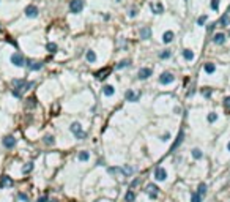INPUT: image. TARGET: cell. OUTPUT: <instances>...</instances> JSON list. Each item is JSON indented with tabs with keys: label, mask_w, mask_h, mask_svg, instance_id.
<instances>
[{
	"label": "cell",
	"mask_w": 230,
	"mask_h": 202,
	"mask_svg": "<svg viewBox=\"0 0 230 202\" xmlns=\"http://www.w3.org/2000/svg\"><path fill=\"white\" fill-rule=\"evenodd\" d=\"M13 95L16 96V98H21V95H22V92H25V90H29L30 87H33V82H27V81L24 79H13Z\"/></svg>",
	"instance_id": "obj_1"
},
{
	"label": "cell",
	"mask_w": 230,
	"mask_h": 202,
	"mask_svg": "<svg viewBox=\"0 0 230 202\" xmlns=\"http://www.w3.org/2000/svg\"><path fill=\"white\" fill-rule=\"evenodd\" d=\"M69 130H71V133L76 136L77 139H84L85 137V131L82 130V126H80L79 122H73L71 126H69Z\"/></svg>",
	"instance_id": "obj_2"
},
{
	"label": "cell",
	"mask_w": 230,
	"mask_h": 202,
	"mask_svg": "<svg viewBox=\"0 0 230 202\" xmlns=\"http://www.w3.org/2000/svg\"><path fill=\"white\" fill-rule=\"evenodd\" d=\"M82 8H84V0H71V3H69V11H71L73 14L80 13Z\"/></svg>",
	"instance_id": "obj_3"
},
{
	"label": "cell",
	"mask_w": 230,
	"mask_h": 202,
	"mask_svg": "<svg viewBox=\"0 0 230 202\" xmlns=\"http://www.w3.org/2000/svg\"><path fill=\"white\" fill-rule=\"evenodd\" d=\"M11 63H13L14 67H24V65H25L24 55H22L21 52H14L13 55H11Z\"/></svg>",
	"instance_id": "obj_4"
},
{
	"label": "cell",
	"mask_w": 230,
	"mask_h": 202,
	"mask_svg": "<svg viewBox=\"0 0 230 202\" xmlns=\"http://www.w3.org/2000/svg\"><path fill=\"white\" fill-rule=\"evenodd\" d=\"M3 147H6V149H14V147H16V144H17V139L14 137V136H5V137H3Z\"/></svg>",
	"instance_id": "obj_5"
},
{
	"label": "cell",
	"mask_w": 230,
	"mask_h": 202,
	"mask_svg": "<svg viewBox=\"0 0 230 202\" xmlns=\"http://www.w3.org/2000/svg\"><path fill=\"white\" fill-rule=\"evenodd\" d=\"M175 81V76L172 74V73H169V71H166V73H162L161 76H159V82L161 84H172Z\"/></svg>",
	"instance_id": "obj_6"
},
{
	"label": "cell",
	"mask_w": 230,
	"mask_h": 202,
	"mask_svg": "<svg viewBox=\"0 0 230 202\" xmlns=\"http://www.w3.org/2000/svg\"><path fill=\"white\" fill-rule=\"evenodd\" d=\"M145 191L148 193L150 199H156V197H158V191H159V188H158L156 185H153V183H148V185H147V188H145Z\"/></svg>",
	"instance_id": "obj_7"
},
{
	"label": "cell",
	"mask_w": 230,
	"mask_h": 202,
	"mask_svg": "<svg viewBox=\"0 0 230 202\" xmlns=\"http://www.w3.org/2000/svg\"><path fill=\"white\" fill-rule=\"evenodd\" d=\"M154 178H156L158 182H166L167 170L164 168H156V169H154Z\"/></svg>",
	"instance_id": "obj_8"
},
{
	"label": "cell",
	"mask_w": 230,
	"mask_h": 202,
	"mask_svg": "<svg viewBox=\"0 0 230 202\" xmlns=\"http://www.w3.org/2000/svg\"><path fill=\"white\" fill-rule=\"evenodd\" d=\"M25 65H27V68H29V69H32V71H38V69H41V68H43V62L30 60V59H27Z\"/></svg>",
	"instance_id": "obj_9"
},
{
	"label": "cell",
	"mask_w": 230,
	"mask_h": 202,
	"mask_svg": "<svg viewBox=\"0 0 230 202\" xmlns=\"http://www.w3.org/2000/svg\"><path fill=\"white\" fill-rule=\"evenodd\" d=\"M151 74H153V71H151L150 68H140L139 69V73H137V79H140V81H145V79H148Z\"/></svg>",
	"instance_id": "obj_10"
},
{
	"label": "cell",
	"mask_w": 230,
	"mask_h": 202,
	"mask_svg": "<svg viewBox=\"0 0 230 202\" xmlns=\"http://www.w3.org/2000/svg\"><path fill=\"white\" fill-rule=\"evenodd\" d=\"M13 185H14V180L10 175H3L2 180H0V186H2V188H10V186H13Z\"/></svg>",
	"instance_id": "obj_11"
},
{
	"label": "cell",
	"mask_w": 230,
	"mask_h": 202,
	"mask_svg": "<svg viewBox=\"0 0 230 202\" xmlns=\"http://www.w3.org/2000/svg\"><path fill=\"white\" fill-rule=\"evenodd\" d=\"M183 139H185V131L183 130H180V134L177 136V141L173 142V145H172V149H170V152H175L178 149V147L181 145V142H183Z\"/></svg>",
	"instance_id": "obj_12"
},
{
	"label": "cell",
	"mask_w": 230,
	"mask_h": 202,
	"mask_svg": "<svg viewBox=\"0 0 230 202\" xmlns=\"http://www.w3.org/2000/svg\"><path fill=\"white\" fill-rule=\"evenodd\" d=\"M25 16L27 18H36L38 16V8L35 5H29L25 8Z\"/></svg>",
	"instance_id": "obj_13"
},
{
	"label": "cell",
	"mask_w": 230,
	"mask_h": 202,
	"mask_svg": "<svg viewBox=\"0 0 230 202\" xmlns=\"http://www.w3.org/2000/svg\"><path fill=\"white\" fill-rule=\"evenodd\" d=\"M219 25H221V27H229V25H230V14H229V10H227V13H224V14H222V18L219 19Z\"/></svg>",
	"instance_id": "obj_14"
},
{
	"label": "cell",
	"mask_w": 230,
	"mask_h": 202,
	"mask_svg": "<svg viewBox=\"0 0 230 202\" xmlns=\"http://www.w3.org/2000/svg\"><path fill=\"white\" fill-rule=\"evenodd\" d=\"M213 43L214 44H224L225 43V35L224 33H216L213 36Z\"/></svg>",
	"instance_id": "obj_15"
},
{
	"label": "cell",
	"mask_w": 230,
	"mask_h": 202,
	"mask_svg": "<svg viewBox=\"0 0 230 202\" xmlns=\"http://www.w3.org/2000/svg\"><path fill=\"white\" fill-rule=\"evenodd\" d=\"M109 73H110V68H103V69H99L95 76H96V79H106L109 76Z\"/></svg>",
	"instance_id": "obj_16"
},
{
	"label": "cell",
	"mask_w": 230,
	"mask_h": 202,
	"mask_svg": "<svg viewBox=\"0 0 230 202\" xmlns=\"http://www.w3.org/2000/svg\"><path fill=\"white\" fill-rule=\"evenodd\" d=\"M88 160H90V152H87V150H82L79 155H77V161L85 163V161H88Z\"/></svg>",
	"instance_id": "obj_17"
},
{
	"label": "cell",
	"mask_w": 230,
	"mask_h": 202,
	"mask_svg": "<svg viewBox=\"0 0 230 202\" xmlns=\"http://www.w3.org/2000/svg\"><path fill=\"white\" fill-rule=\"evenodd\" d=\"M124 96H126V100H128V101H137V100L140 98V93H134L132 90H128Z\"/></svg>",
	"instance_id": "obj_18"
},
{
	"label": "cell",
	"mask_w": 230,
	"mask_h": 202,
	"mask_svg": "<svg viewBox=\"0 0 230 202\" xmlns=\"http://www.w3.org/2000/svg\"><path fill=\"white\" fill-rule=\"evenodd\" d=\"M136 201V193L132 189H128L126 194H124V202H134Z\"/></svg>",
	"instance_id": "obj_19"
},
{
	"label": "cell",
	"mask_w": 230,
	"mask_h": 202,
	"mask_svg": "<svg viewBox=\"0 0 230 202\" xmlns=\"http://www.w3.org/2000/svg\"><path fill=\"white\" fill-rule=\"evenodd\" d=\"M191 155H192L194 160H202V158H203V152H202L200 149H192Z\"/></svg>",
	"instance_id": "obj_20"
},
{
	"label": "cell",
	"mask_w": 230,
	"mask_h": 202,
	"mask_svg": "<svg viewBox=\"0 0 230 202\" xmlns=\"http://www.w3.org/2000/svg\"><path fill=\"white\" fill-rule=\"evenodd\" d=\"M150 35H151V30L148 29V27L140 29V38H142V40H148V38H150Z\"/></svg>",
	"instance_id": "obj_21"
},
{
	"label": "cell",
	"mask_w": 230,
	"mask_h": 202,
	"mask_svg": "<svg viewBox=\"0 0 230 202\" xmlns=\"http://www.w3.org/2000/svg\"><path fill=\"white\" fill-rule=\"evenodd\" d=\"M103 93L106 96H112L115 93V88L112 87V85H104V87H103Z\"/></svg>",
	"instance_id": "obj_22"
},
{
	"label": "cell",
	"mask_w": 230,
	"mask_h": 202,
	"mask_svg": "<svg viewBox=\"0 0 230 202\" xmlns=\"http://www.w3.org/2000/svg\"><path fill=\"white\" fill-rule=\"evenodd\" d=\"M172 40H173V32H170V30L164 32V35H162V41H164L166 44H167V43H170Z\"/></svg>",
	"instance_id": "obj_23"
},
{
	"label": "cell",
	"mask_w": 230,
	"mask_h": 202,
	"mask_svg": "<svg viewBox=\"0 0 230 202\" xmlns=\"http://www.w3.org/2000/svg\"><path fill=\"white\" fill-rule=\"evenodd\" d=\"M150 8H151V11H153L154 14H161V13H162V10H164V8H162V5H161V3H154V5L151 3V6H150Z\"/></svg>",
	"instance_id": "obj_24"
},
{
	"label": "cell",
	"mask_w": 230,
	"mask_h": 202,
	"mask_svg": "<svg viewBox=\"0 0 230 202\" xmlns=\"http://www.w3.org/2000/svg\"><path fill=\"white\" fill-rule=\"evenodd\" d=\"M32 170H33V163H25V164L22 166V170H21V172L25 175V174H30Z\"/></svg>",
	"instance_id": "obj_25"
},
{
	"label": "cell",
	"mask_w": 230,
	"mask_h": 202,
	"mask_svg": "<svg viewBox=\"0 0 230 202\" xmlns=\"http://www.w3.org/2000/svg\"><path fill=\"white\" fill-rule=\"evenodd\" d=\"M197 193H199V196H200L202 199H203V197L206 196V185H205V183H200V185H199Z\"/></svg>",
	"instance_id": "obj_26"
},
{
	"label": "cell",
	"mask_w": 230,
	"mask_h": 202,
	"mask_svg": "<svg viewBox=\"0 0 230 202\" xmlns=\"http://www.w3.org/2000/svg\"><path fill=\"white\" fill-rule=\"evenodd\" d=\"M43 142H44L46 145H54V144H55V137H54V136H50V134H48V136H44Z\"/></svg>",
	"instance_id": "obj_27"
},
{
	"label": "cell",
	"mask_w": 230,
	"mask_h": 202,
	"mask_svg": "<svg viewBox=\"0 0 230 202\" xmlns=\"http://www.w3.org/2000/svg\"><path fill=\"white\" fill-rule=\"evenodd\" d=\"M123 170H122V175L123 177H129L132 172H134V169L131 168V166H124V168H122Z\"/></svg>",
	"instance_id": "obj_28"
},
{
	"label": "cell",
	"mask_w": 230,
	"mask_h": 202,
	"mask_svg": "<svg viewBox=\"0 0 230 202\" xmlns=\"http://www.w3.org/2000/svg\"><path fill=\"white\" fill-rule=\"evenodd\" d=\"M205 73H208V74H211V73L216 71V65L214 63H205Z\"/></svg>",
	"instance_id": "obj_29"
},
{
	"label": "cell",
	"mask_w": 230,
	"mask_h": 202,
	"mask_svg": "<svg viewBox=\"0 0 230 202\" xmlns=\"http://www.w3.org/2000/svg\"><path fill=\"white\" fill-rule=\"evenodd\" d=\"M183 57H185L186 60H189V62H191V60L194 59V52H192L191 49H185V50H183Z\"/></svg>",
	"instance_id": "obj_30"
},
{
	"label": "cell",
	"mask_w": 230,
	"mask_h": 202,
	"mask_svg": "<svg viewBox=\"0 0 230 202\" xmlns=\"http://www.w3.org/2000/svg\"><path fill=\"white\" fill-rule=\"evenodd\" d=\"M87 60L90 62V63H93V62L96 60V54H95V50H87Z\"/></svg>",
	"instance_id": "obj_31"
},
{
	"label": "cell",
	"mask_w": 230,
	"mask_h": 202,
	"mask_svg": "<svg viewBox=\"0 0 230 202\" xmlns=\"http://www.w3.org/2000/svg\"><path fill=\"white\" fill-rule=\"evenodd\" d=\"M191 202H202V197L199 196L197 191H192V193H191Z\"/></svg>",
	"instance_id": "obj_32"
},
{
	"label": "cell",
	"mask_w": 230,
	"mask_h": 202,
	"mask_svg": "<svg viewBox=\"0 0 230 202\" xmlns=\"http://www.w3.org/2000/svg\"><path fill=\"white\" fill-rule=\"evenodd\" d=\"M129 65H131V63H129V60H122V62H120V63L117 65L115 68H117V69H123V68L129 67Z\"/></svg>",
	"instance_id": "obj_33"
},
{
	"label": "cell",
	"mask_w": 230,
	"mask_h": 202,
	"mask_svg": "<svg viewBox=\"0 0 230 202\" xmlns=\"http://www.w3.org/2000/svg\"><path fill=\"white\" fill-rule=\"evenodd\" d=\"M17 197H19V201H22V202H29V201H30L29 194H27V193H22V191L17 194Z\"/></svg>",
	"instance_id": "obj_34"
},
{
	"label": "cell",
	"mask_w": 230,
	"mask_h": 202,
	"mask_svg": "<svg viewBox=\"0 0 230 202\" xmlns=\"http://www.w3.org/2000/svg\"><path fill=\"white\" fill-rule=\"evenodd\" d=\"M46 48H48V50H49L50 54L57 52V44H55V43H48V46H46Z\"/></svg>",
	"instance_id": "obj_35"
},
{
	"label": "cell",
	"mask_w": 230,
	"mask_h": 202,
	"mask_svg": "<svg viewBox=\"0 0 230 202\" xmlns=\"http://www.w3.org/2000/svg\"><path fill=\"white\" fill-rule=\"evenodd\" d=\"M170 55H172V52H170V50H169V49H166V50H162V52H161V54H159V57H161V59H162V60H164V59H169V57H170Z\"/></svg>",
	"instance_id": "obj_36"
},
{
	"label": "cell",
	"mask_w": 230,
	"mask_h": 202,
	"mask_svg": "<svg viewBox=\"0 0 230 202\" xmlns=\"http://www.w3.org/2000/svg\"><path fill=\"white\" fill-rule=\"evenodd\" d=\"M216 120H217V114H216V112H210V114H208V122L210 123H214Z\"/></svg>",
	"instance_id": "obj_37"
},
{
	"label": "cell",
	"mask_w": 230,
	"mask_h": 202,
	"mask_svg": "<svg viewBox=\"0 0 230 202\" xmlns=\"http://www.w3.org/2000/svg\"><path fill=\"white\" fill-rule=\"evenodd\" d=\"M202 96H205V98H210V96H211V88H208V87L202 88Z\"/></svg>",
	"instance_id": "obj_38"
},
{
	"label": "cell",
	"mask_w": 230,
	"mask_h": 202,
	"mask_svg": "<svg viewBox=\"0 0 230 202\" xmlns=\"http://www.w3.org/2000/svg\"><path fill=\"white\" fill-rule=\"evenodd\" d=\"M122 170H123L122 168H109V169H107V172L114 175V174H122Z\"/></svg>",
	"instance_id": "obj_39"
},
{
	"label": "cell",
	"mask_w": 230,
	"mask_h": 202,
	"mask_svg": "<svg viewBox=\"0 0 230 202\" xmlns=\"http://www.w3.org/2000/svg\"><path fill=\"white\" fill-rule=\"evenodd\" d=\"M27 101H29V103H27V106H29V107H35V106H36V98H35V96H30Z\"/></svg>",
	"instance_id": "obj_40"
},
{
	"label": "cell",
	"mask_w": 230,
	"mask_h": 202,
	"mask_svg": "<svg viewBox=\"0 0 230 202\" xmlns=\"http://www.w3.org/2000/svg\"><path fill=\"white\" fill-rule=\"evenodd\" d=\"M206 19H208V16H206V14H203V16H199L197 24H199V25H203L205 22H206Z\"/></svg>",
	"instance_id": "obj_41"
},
{
	"label": "cell",
	"mask_w": 230,
	"mask_h": 202,
	"mask_svg": "<svg viewBox=\"0 0 230 202\" xmlns=\"http://www.w3.org/2000/svg\"><path fill=\"white\" fill-rule=\"evenodd\" d=\"M211 10L214 11L219 10V0H211Z\"/></svg>",
	"instance_id": "obj_42"
},
{
	"label": "cell",
	"mask_w": 230,
	"mask_h": 202,
	"mask_svg": "<svg viewBox=\"0 0 230 202\" xmlns=\"http://www.w3.org/2000/svg\"><path fill=\"white\" fill-rule=\"evenodd\" d=\"M161 141H162V142H167V141H170V133H169V131H166V133L161 136Z\"/></svg>",
	"instance_id": "obj_43"
},
{
	"label": "cell",
	"mask_w": 230,
	"mask_h": 202,
	"mask_svg": "<svg viewBox=\"0 0 230 202\" xmlns=\"http://www.w3.org/2000/svg\"><path fill=\"white\" fill-rule=\"evenodd\" d=\"M36 202H49V196L48 194H43L41 197H38L36 199Z\"/></svg>",
	"instance_id": "obj_44"
},
{
	"label": "cell",
	"mask_w": 230,
	"mask_h": 202,
	"mask_svg": "<svg viewBox=\"0 0 230 202\" xmlns=\"http://www.w3.org/2000/svg\"><path fill=\"white\" fill-rule=\"evenodd\" d=\"M224 106L230 109V96H225V98H224Z\"/></svg>",
	"instance_id": "obj_45"
},
{
	"label": "cell",
	"mask_w": 230,
	"mask_h": 202,
	"mask_svg": "<svg viewBox=\"0 0 230 202\" xmlns=\"http://www.w3.org/2000/svg\"><path fill=\"white\" fill-rule=\"evenodd\" d=\"M136 14H137V11H136V10H131L129 11V16L131 18H136Z\"/></svg>",
	"instance_id": "obj_46"
},
{
	"label": "cell",
	"mask_w": 230,
	"mask_h": 202,
	"mask_svg": "<svg viewBox=\"0 0 230 202\" xmlns=\"http://www.w3.org/2000/svg\"><path fill=\"white\" fill-rule=\"evenodd\" d=\"M214 27H216V22H213V24H210V25H208V30L211 32V30H214Z\"/></svg>",
	"instance_id": "obj_47"
},
{
	"label": "cell",
	"mask_w": 230,
	"mask_h": 202,
	"mask_svg": "<svg viewBox=\"0 0 230 202\" xmlns=\"http://www.w3.org/2000/svg\"><path fill=\"white\" fill-rule=\"evenodd\" d=\"M139 183H140V178H136V180L131 183V186H136V185H139Z\"/></svg>",
	"instance_id": "obj_48"
},
{
	"label": "cell",
	"mask_w": 230,
	"mask_h": 202,
	"mask_svg": "<svg viewBox=\"0 0 230 202\" xmlns=\"http://www.w3.org/2000/svg\"><path fill=\"white\" fill-rule=\"evenodd\" d=\"M96 166H104V160H98V163H96Z\"/></svg>",
	"instance_id": "obj_49"
},
{
	"label": "cell",
	"mask_w": 230,
	"mask_h": 202,
	"mask_svg": "<svg viewBox=\"0 0 230 202\" xmlns=\"http://www.w3.org/2000/svg\"><path fill=\"white\" fill-rule=\"evenodd\" d=\"M173 112H175V114H180V112H181V109H180V107H175V109H173Z\"/></svg>",
	"instance_id": "obj_50"
},
{
	"label": "cell",
	"mask_w": 230,
	"mask_h": 202,
	"mask_svg": "<svg viewBox=\"0 0 230 202\" xmlns=\"http://www.w3.org/2000/svg\"><path fill=\"white\" fill-rule=\"evenodd\" d=\"M227 150L230 152V141H229V144H227Z\"/></svg>",
	"instance_id": "obj_51"
},
{
	"label": "cell",
	"mask_w": 230,
	"mask_h": 202,
	"mask_svg": "<svg viewBox=\"0 0 230 202\" xmlns=\"http://www.w3.org/2000/svg\"><path fill=\"white\" fill-rule=\"evenodd\" d=\"M229 35H230V32H229Z\"/></svg>",
	"instance_id": "obj_52"
}]
</instances>
